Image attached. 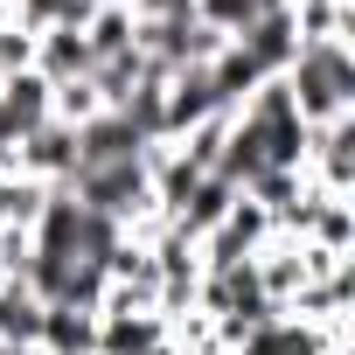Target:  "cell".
Wrapping results in <instances>:
<instances>
[{"label": "cell", "mask_w": 355, "mask_h": 355, "mask_svg": "<svg viewBox=\"0 0 355 355\" xmlns=\"http://www.w3.org/2000/svg\"><path fill=\"white\" fill-rule=\"evenodd\" d=\"M132 8L125 0H105V8H91V21L77 28L84 35V49H91V63H119V56H132Z\"/></svg>", "instance_id": "ba28073f"}, {"label": "cell", "mask_w": 355, "mask_h": 355, "mask_svg": "<svg viewBox=\"0 0 355 355\" xmlns=\"http://www.w3.org/2000/svg\"><path fill=\"white\" fill-rule=\"evenodd\" d=\"M28 63H35V35H21V28L8 21V28H0V84H8V77H21Z\"/></svg>", "instance_id": "8fae6325"}, {"label": "cell", "mask_w": 355, "mask_h": 355, "mask_svg": "<svg viewBox=\"0 0 355 355\" xmlns=\"http://www.w3.org/2000/svg\"><path fill=\"white\" fill-rule=\"evenodd\" d=\"M56 112H49V84L35 77V70H21V77H8L0 84V132H8L15 146L35 132V125H49Z\"/></svg>", "instance_id": "8992f818"}, {"label": "cell", "mask_w": 355, "mask_h": 355, "mask_svg": "<svg viewBox=\"0 0 355 355\" xmlns=\"http://www.w3.org/2000/svg\"><path fill=\"white\" fill-rule=\"evenodd\" d=\"M230 209H237V189H230V182H216V174H202V182H196L182 202L167 209V223L182 230V237H196V244H202V237H209V230H216Z\"/></svg>", "instance_id": "52a82bcc"}, {"label": "cell", "mask_w": 355, "mask_h": 355, "mask_svg": "<svg viewBox=\"0 0 355 355\" xmlns=\"http://www.w3.org/2000/svg\"><path fill=\"white\" fill-rule=\"evenodd\" d=\"M98 348V313L84 306H49L42 320V355H91Z\"/></svg>", "instance_id": "9c48e42d"}, {"label": "cell", "mask_w": 355, "mask_h": 355, "mask_svg": "<svg viewBox=\"0 0 355 355\" xmlns=\"http://www.w3.org/2000/svg\"><path fill=\"white\" fill-rule=\"evenodd\" d=\"M196 21L230 42V35H244V28L258 21V8H251V0H196Z\"/></svg>", "instance_id": "30bf717a"}, {"label": "cell", "mask_w": 355, "mask_h": 355, "mask_svg": "<svg viewBox=\"0 0 355 355\" xmlns=\"http://www.w3.org/2000/svg\"><path fill=\"white\" fill-rule=\"evenodd\" d=\"M42 320H49V300L28 279H0V341L8 348H42Z\"/></svg>", "instance_id": "5b68a950"}, {"label": "cell", "mask_w": 355, "mask_h": 355, "mask_svg": "<svg viewBox=\"0 0 355 355\" xmlns=\"http://www.w3.org/2000/svg\"><path fill=\"white\" fill-rule=\"evenodd\" d=\"M15 167L35 174V182H49V189H63L70 174H77V125H63V119L35 125V132L21 139V160H15Z\"/></svg>", "instance_id": "3957f363"}, {"label": "cell", "mask_w": 355, "mask_h": 355, "mask_svg": "<svg viewBox=\"0 0 355 355\" xmlns=\"http://www.w3.org/2000/svg\"><path fill=\"white\" fill-rule=\"evenodd\" d=\"M0 28H8V0H0Z\"/></svg>", "instance_id": "7c38bea8"}, {"label": "cell", "mask_w": 355, "mask_h": 355, "mask_svg": "<svg viewBox=\"0 0 355 355\" xmlns=\"http://www.w3.org/2000/svg\"><path fill=\"white\" fill-rule=\"evenodd\" d=\"M0 355H15V348H8V341H0Z\"/></svg>", "instance_id": "4fadbf2b"}, {"label": "cell", "mask_w": 355, "mask_h": 355, "mask_svg": "<svg viewBox=\"0 0 355 355\" xmlns=\"http://www.w3.org/2000/svg\"><path fill=\"white\" fill-rule=\"evenodd\" d=\"M230 49H237V56H251L265 77H279V70L293 63V49H300V28H293V15L279 8V15H258L244 35H230Z\"/></svg>", "instance_id": "277c9868"}, {"label": "cell", "mask_w": 355, "mask_h": 355, "mask_svg": "<svg viewBox=\"0 0 355 355\" xmlns=\"http://www.w3.org/2000/svg\"><path fill=\"white\" fill-rule=\"evenodd\" d=\"M139 153H146V139H139V125L125 112H98V119L77 125V174L84 167H112V160H139Z\"/></svg>", "instance_id": "7a4b0ae2"}, {"label": "cell", "mask_w": 355, "mask_h": 355, "mask_svg": "<svg viewBox=\"0 0 355 355\" xmlns=\"http://www.w3.org/2000/svg\"><path fill=\"white\" fill-rule=\"evenodd\" d=\"M279 77H286V91H293L300 125L355 119V63H348V42H300Z\"/></svg>", "instance_id": "6da1fadb"}]
</instances>
